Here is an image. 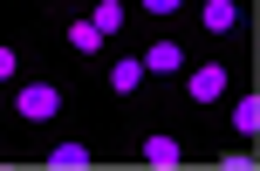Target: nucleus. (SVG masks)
<instances>
[{
    "instance_id": "obj_1",
    "label": "nucleus",
    "mask_w": 260,
    "mask_h": 171,
    "mask_svg": "<svg viewBox=\"0 0 260 171\" xmlns=\"http://www.w3.org/2000/svg\"><path fill=\"white\" fill-rule=\"evenodd\" d=\"M7 117H14V130L21 137H35V130H55V123L69 117V82L62 76H14L7 82Z\"/></svg>"
},
{
    "instance_id": "obj_10",
    "label": "nucleus",
    "mask_w": 260,
    "mask_h": 171,
    "mask_svg": "<svg viewBox=\"0 0 260 171\" xmlns=\"http://www.w3.org/2000/svg\"><path fill=\"white\" fill-rule=\"evenodd\" d=\"M226 117H233V130H240V144H247V137L260 130V96H253V89H240V103L226 110Z\"/></svg>"
},
{
    "instance_id": "obj_7",
    "label": "nucleus",
    "mask_w": 260,
    "mask_h": 171,
    "mask_svg": "<svg viewBox=\"0 0 260 171\" xmlns=\"http://www.w3.org/2000/svg\"><path fill=\"white\" fill-rule=\"evenodd\" d=\"M41 164H48V171H89V164H96V144H82V137H55V144L41 151Z\"/></svg>"
},
{
    "instance_id": "obj_3",
    "label": "nucleus",
    "mask_w": 260,
    "mask_h": 171,
    "mask_svg": "<svg viewBox=\"0 0 260 171\" xmlns=\"http://www.w3.org/2000/svg\"><path fill=\"white\" fill-rule=\"evenodd\" d=\"M137 62H144V76H151V82H178V76H185V62H192V48H185L171 27H157V35L137 48Z\"/></svg>"
},
{
    "instance_id": "obj_9",
    "label": "nucleus",
    "mask_w": 260,
    "mask_h": 171,
    "mask_svg": "<svg viewBox=\"0 0 260 171\" xmlns=\"http://www.w3.org/2000/svg\"><path fill=\"white\" fill-rule=\"evenodd\" d=\"M82 14L96 21V35H103V41H123V35H130V0H89Z\"/></svg>"
},
{
    "instance_id": "obj_12",
    "label": "nucleus",
    "mask_w": 260,
    "mask_h": 171,
    "mask_svg": "<svg viewBox=\"0 0 260 171\" xmlns=\"http://www.w3.org/2000/svg\"><path fill=\"white\" fill-rule=\"evenodd\" d=\"M14 76H21V48H14V41H0V89H7Z\"/></svg>"
},
{
    "instance_id": "obj_5",
    "label": "nucleus",
    "mask_w": 260,
    "mask_h": 171,
    "mask_svg": "<svg viewBox=\"0 0 260 171\" xmlns=\"http://www.w3.org/2000/svg\"><path fill=\"white\" fill-rule=\"evenodd\" d=\"M199 27H206L212 41H233L240 27H247V0H199Z\"/></svg>"
},
{
    "instance_id": "obj_4",
    "label": "nucleus",
    "mask_w": 260,
    "mask_h": 171,
    "mask_svg": "<svg viewBox=\"0 0 260 171\" xmlns=\"http://www.w3.org/2000/svg\"><path fill=\"white\" fill-rule=\"evenodd\" d=\"M130 151H137V164H151V171H178L185 158H192V137L185 130H144Z\"/></svg>"
},
{
    "instance_id": "obj_11",
    "label": "nucleus",
    "mask_w": 260,
    "mask_h": 171,
    "mask_svg": "<svg viewBox=\"0 0 260 171\" xmlns=\"http://www.w3.org/2000/svg\"><path fill=\"white\" fill-rule=\"evenodd\" d=\"M185 7H192V0H137V14H144V21H178Z\"/></svg>"
},
{
    "instance_id": "obj_8",
    "label": "nucleus",
    "mask_w": 260,
    "mask_h": 171,
    "mask_svg": "<svg viewBox=\"0 0 260 171\" xmlns=\"http://www.w3.org/2000/svg\"><path fill=\"white\" fill-rule=\"evenodd\" d=\"M62 41H69V55H76V62H89V55H103V48H110V41L96 35L89 14H69V21H62Z\"/></svg>"
},
{
    "instance_id": "obj_6",
    "label": "nucleus",
    "mask_w": 260,
    "mask_h": 171,
    "mask_svg": "<svg viewBox=\"0 0 260 171\" xmlns=\"http://www.w3.org/2000/svg\"><path fill=\"white\" fill-rule=\"evenodd\" d=\"M103 89H110V96H123V103H137V96L151 89V76H144V62H137V55H110Z\"/></svg>"
},
{
    "instance_id": "obj_2",
    "label": "nucleus",
    "mask_w": 260,
    "mask_h": 171,
    "mask_svg": "<svg viewBox=\"0 0 260 171\" xmlns=\"http://www.w3.org/2000/svg\"><path fill=\"white\" fill-rule=\"evenodd\" d=\"M178 89H185V103H192V110H212V103H226V96H233V69H226L219 55H206V62H185Z\"/></svg>"
},
{
    "instance_id": "obj_13",
    "label": "nucleus",
    "mask_w": 260,
    "mask_h": 171,
    "mask_svg": "<svg viewBox=\"0 0 260 171\" xmlns=\"http://www.w3.org/2000/svg\"><path fill=\"white\" fill-rule=\"evenodd\" d=\"M0 14H7V0H0Z\"/></svg>"
}]
</instances>
